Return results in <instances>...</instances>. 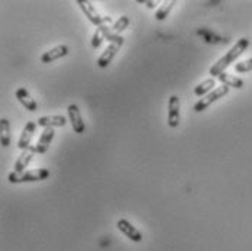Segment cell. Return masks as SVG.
<instances>
[{
  "mask_svg": "<svg viewBox=\"0 0 252 251\" xmlns=\"http://www.w3.org/2000/svg\"><path fill=\"white\" fill-rule=\"evenodd\" d=\"M213 87H216V80L212 77V78H206L204 81L199 83L196 87H194V95L199 96V98H204L206 95H209L212 90H215Z\"/></svg>",
  "mask_w": 252,
  "mask_h": 251,
  "instance_id": "2e32d148",
  "label": "cell"
},
{
  "mask_svg": "<svg viewBox=\"0 0 252 251\" xmlns=\"http://www.w3.org/2000/svg\"><path fill=\"white\" fill-rule=\"evenodd\" d=\"M129 24H130V21H129V18H127V16H121V18L113 24L112 29H113V32H116L118 35H121V32H122V31H125Z\"/></svg>",
  "mask_w": 252,
  "mask_h": 251,
  "instance_id": "d6986e66",
  "label": "cell"
},
{
  "mask_svg": "<svg viewBox=\"0 0 252 251\" xmlns=\"http://www.w3.org/2000/svg\"><path fill=\"white\" fill-rule=\"evenodd\" d=\"M67 110H68V118H70V122H71V126H73L74 132L76 134H83L86 131V125H84V121L81 118L78 106L74 105V103H71Z\"/></svg>",
  "mask_w": 252,
  "mask_h": 251,
  "instance_id": "9c48e42d",
  "label": "cell"
},
{
  "mask_svg": "<svg viewBox=\"0 0 252 251\" xmlns=\"http://www.w3.org/2000/svg\"><path fill=\"white\" fill-rule=\"evenodd\" d=\"M170 128H177L180 124V98L173 95L168 101V121Z\"/></svg>",
  "mask_w": 252,
  "mask_h": 251,
  "instance_id": "ba28073f",
  "label": "cell"
},
{
  "mask_svg": "<svg viewBox=\"0 0 252 251\" xmlns=\"http://www.w3.org/2000/svg\"><path fill=\"white\" fill-rule=\"evenodd\" d=\"M67 54H68V47H67V45H57L55 48L44 52L42 57H41V61H42L44 64H51V63H54L55 60H60V58L65 57Z\"/></svg>",
  "mask_w": 252,
  "mask_h": 251,
  "instance_id": "7c38bea8",
  "label": "cell"
},
{
  "mask_svg": "<svg viewBox=\"0 0 252 251\" xmlns=\"http://www.w3.org/2000/svg\"><path fill=\"white\" fill-rule=\"evenodd\" d=\"M235 72L236 73H248V72H252V58L238 63L235 66Z\"/></svg>",
  "mask_w": 252,
  "mask_h": 251,
  "instance_id": "ffe728a7",
  "label": "cell"
},
{
  "mask_svg": "<svg viewBox=\"0 0 252 251\" xmlns=\"http://www.w3.org/2000/svg\"><path fill=\"white\" fill-rule=\"evenodd\" d=\"M36 154V150H35V147H29V148H26L21 152V155L18 157V160H16V163H15V173H24L25 172V169L28 167V164L32 161V157Z\"/></svg>",
  "mask_w": 252,
  "mask_h": 251,
  "instance_id": "8fae6325",
  "label": "cell"
},
{
  "mask_svg": "<svg viewBox=\"0 0 252 251\" xmlns=\"http://www.w3.org/2000/svg\"><path fill=\"white\" fill-rule=\"evenodd\" d=\"M229 89H230V87H227V86L216 87L215 90H212L209 95H206L204 98H202L200 101L194 105V110H196V112H203V110L207 109L212 103H215L216 101L222 99L223 96H226L227 93H229Z\"/></svg>",
  "mask_w": 252,
  "mask_h": 251,
  "instance_id": "277c9868",
  "label": "cell"
},
{
  "mask_svg": "<svg viewBox=\"0 0 252 251\" xmlns=\"http://www.w3.org/2000/svg\"><path fill=\"white\" fill-rule=\"evenodd\" d=\"M138 3L147 4V7H150V9H154L157 6V1H150V0H138Z\"/></svg>",
  "mask_w": 252,
  "mask_h": 251,
  "instance_id": "7402d4cb",
  "label": "cell"
},
{
  "mask_svg": "<svg viewBox=\"0 0 252 251\" xmlns=\"http://www.w3.org/2000/svg\"><path fill=\"white\" fill-rule=\"evenodd\" d=\"M116 226H118V229H119L121 232H124L126 237H127L129 240H132L133 243H141L142 238H144L142 234H141V231L136 229V228L132 225L127 219H119Z\"/></svg>",
  "mask_w": 252,
  "mask_h": 251,
  "instance_id": "8992f818",
  "label": "cell"
},
{
  "mask_svg": "<svg viewBox=\"0 0 252 251\" xmlns=\"http://www.w3.org/2000/svg\"><path fill=\"white\" fill-rule=\"evenodd\" d=\"M54 137H55L54 128H45V129L42 131V134H41V137H39L36 145H35L36 154H44V152H47L48 148H50L52 140H54Z\"/></svg>",
  "mask_w": 252,
  "mask_h": 251,
  "instance_id": "30bf717a",
  "label": "cell"
},
{
  "mask_svg": "<svg viewBox=\"0 0 252 251\" xmlns=\"http://www.w3.org/2000/svg\"><path fill=\"white\" fill-rule=\"evenodd\" d=\"M16 99L22 103V106L28 109L29 112H35V110H38V103L35 102V99H32V96L28 93V90L24 89V87H21V89H18L16 90Z\"/></svg>",
  "mask_w": 252,
  "mask_h": 251,
  "instance_id": "4fadbf2b",
  "label": "cell"
},
{
  "mask_svg": "<svg viewBox=\"0 0 252 251\" xmlns=\"http://www.w3.org/2000/svg\"><path fill=\"white\" fill-rule=\"evenodd\" d=\"M103 39H104L103 32L100 31V28H97L96 32H94V35H93V38H92V47L93 48H99L101 45V42H103Z\"/></svg>",
  "mask_w": 252,
  "mask_h": 251,
  "instance_id": "44dd1931",
  "label": "cell"
},
{
  "mask_svg": "<svg viewBox=\"0 0 252 251\" xmlns=\"http://www.w3.org/2000/svg\"><path fill=\"white\" fill-rule=\"evenodd\" d=\"M77 4L80 6V9L83 10V13L86 15V18H89V21L96 25L97 28L103 25H109L112 24V18L110 16H103L97 12V9L92 4V1H87V0H78Z\"/></svg>",
  "mask_w": 252,
  "mask_h": 251,
  "instance_id": "3957f363",
  "label": "cell"
},
{
  "mask_svg": "<svg viewBox=\"0 0 252 251\" xmlns=\"http://www.w3.org/2000/svg\"><path fill=\"white\" fill-rule=\"evenodd\" d=\"M122 45H124V41L109 44V45H107V48L103 51V54L99 57V60H97V66H99L100 69H106V67L112 63V60L115 58L116 52L121 50V47H122Z\"/></svg>",
  "mask_w": 252,
  "mask_h": 251,
  "instance_id": "5b68a950",
  "label": "cell"
},
{
  "mask_svg": "<svg viewBox=\"0 0 252 251\" xmlns=\"http://www.w3.org/2000/svg\"><path fill=\"white\" fill-rule=\"evenodd\" d=\"M36 124L39 126L45 128H55V126H64L67 124L65 116L63 115H51V116H42L36 121Z\"/></svg>",
  "mask_w": 252,
  "mask_h": 251,
  "instance_id": "5bb4252c",
  "label": "cell"
},
{
  "mask_svg": "<svg viewBox=\"0 0 252 251\" xmlns=\"http://www.w3.org/2000/svg\"><path fill=\"white\" fill-rule=\"evenodd\" d=\"M250 47V39L248 38H241L239 41H236V44L230 48V50L227 51L226 54L222 57V58H219L215 64H213V67L210 69V75H220L222 73H225V69H227L232 63H235L236 61V58L241 55V54H244V51L247 50Z\"/></svg>",
  "mask_w": 252,
  "mask_h": 251,
  "instance_id": "6da1fadb",
  "label": "cell"
},
{
  "mask_svg": "<svg viewBox=\"0 0 252 251\" xmlns=\"http://www.w3.org/2000/svg\"><path fill=\"white\" fill-rule=\"evenodd\" d=\"M176 4V1L174 0H168V1H164L161 6H159V9L157 10V13H155V19L157 21H164L168 15H170V12H171V9H173V6Z\"/></svg>",
  "mask_w": 252,
  "mask_h": 251,
  "instance_id": "ac0fdd59",
  "label": "cell"
},
{
  "mask_svg": "<svg viewBox=\"0 0 252 251\" xmlns=\"http://www.w3.org/2000/svg\"><path fill=\"white\" fill-rule=\"evenodd\" d=\"M218 80L227 87H233V89H242L244 87V80L236 77V75L229 74V73H222L218 75Z\"/></svg>",
  "mask_w": 252,
  "mask_h": 251,
  "instance_id": "9a60e30c",
  "label": "cell"
},
{
  "mask_svg": "<svg viewBox=\"0 0 252 251\" xmlns=\"http://www.w3.org/2000/svg\"><path fill=\"white\" fill-rule=\"evenodd\" d=\"M0 143L4 148L10 145V124L6 118L0 119Z\"/></svg>",
  "mask_w": 252,
  "mask_h": 251,
  "instance_id": "e0dca14e",
  "label": "cell"
},
{
  "mask_svg": "<svg viewBox=\"0 0 252 251\" xmlns=\"http://www.w3.org/2000/svg\"><path fill=\"white\" fill-rule=\"evenodd\" d=\"M36 125H38V124L33 122V121H28V122H26V125L24 126V129H22L21 138H19V141H18V148H19V150L24 151L31 147V141H32V138H33V134H35Z\"/></svg>",
  "mask_w": 252,
  "mask_h": 251,
  "instance_id": "52a82bcc",
  "label": "cell"
},
{
  "mask_svg": "<svg viewBox=\"0 0 252 251\" xmlns=\"http://www.w3.org/2000/svg\"><path fill=\"white\" fill-rule=\"evenodd\" d=\"M50 177V170L48 169H36V170H28L24 173H15L12 172L7 180L12 184H18V183H32V181H41Z\"/></svg>",
  "mask_w": 252,
  "mask_h": 251,
  "instance_id": "7a4b0ae2",
  "label": "cell"
}]
</instances>
